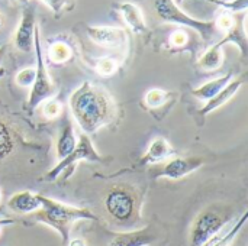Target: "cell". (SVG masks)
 <instances>
[{"mask_svg": "<svg viewBox=\"0 0 248 246\" xmlns=\"http://www.w3.org/2000/svg\"><path fill=\"white\" fill-rule=\"evenodd\" d=\"M246 13H241V16H235V23L232 25V28L230 30L225 32V36L218 41V43L221 46L227 45V43H234L238 46L241 57L246 58L248 55V38L247 32H246Z\"/></svg>", "mask_w": 248, "mask_h": 246, "instance_id": "14", "label": "cell"}, {"mask_svg": "<svg viewBox=\"0 0 248 246\" xmlns=\"http://www.w3.org/2000/svg\"><path fill=\"white\" fill-rule=\"evenodd\" d=\"M174 154V149L171 148L170 142L164 138H155L150 146L147 148V152L140 158L138 167H147V165H157L163 161H167Z\"/></svg>", "mask_w": 248, "mask_h": 246, "instance_id": "11", "label": "cell"}, {"mask_svg": "<svg viewBox=\"0 0 248 246\" xmlns=\"http://www.w3.org/2000/svg\"><path fill=\"white\" fill-rule=\"evenodd\" d=\"M46 57H48L49 62H52V64H57V65L65 64L73 58V49L67 42L55 41L48 46Z\"/></svg>", "mask_w": 248, "mask_h": 246, "instance_id": "20", "label": "cell"}, {"mask_svg": "<svg viewBox=\"0 0 248 246\" xmlns=\"http://www.w3.org/2000/svg\"><path fill=\"white\" fill-rule=\"evenodd\" d=\"M33 51H35V81L31 87L29 99L26 109L29 113H33V110L41 106L45 100L51 99L55 94V86L48 74L42 48H41V41H39V28H35V35H33Z\"/></svg>", "mask_w": 248, "mask_h": 246, "instance_id": "5", "label": "cell"}, {"mask_svg": "<svg viewBox=\"0 0 248 246\" xmlns=\"http://www.w3.org/2000/svg\"><path fill=\"white\" fill-rule=\"evenodd\" d=\"M68 103L71 113L84 135L96 133L116 116V107L112 97L106 90L93 86L90 81L81 83L70 96Z\"/></svg>", "mask_w": 248, "mask_h": 246, "instance_id": "1", "label": "cell"}, {"mask_svg": "<svg viewBox=\"0 0 248 246\" xmlns=\"http://www.w3.org/2000/svg\"><path fill=\"white\" fill-rule=\"evenodd\" d=\"M77 142L78 141H77L74 128H73L71 122L67 120L64 128L61 129L58 141H57V158H58V161L68 157L74 151V148L77 146Z\"/></svg>", "mask_w": 248, "mask_h": 246, "instance_id": "18", "label": "cell"}, {"mask_svg": "<svg viewBox=\"0 0 248 246\" xmlns=\"http://www.w3.org/2000/svg\"><path fill=\"white\" fill-rule=\"evenodd\" d=\"M4 52H6V46H0V62L4 57Z\"/></svg>", "mask_w": 248, "mask_h": 246, "instance_id": "31", "label": "cell"}, {"mask_svg": "<svg viewBox=\"0 0 248 246\" xmlns=\"http://www.w3.org/2000/svg\"><path fill=\"white\" fill-rule=\"evenodd\" d=\"M67 246H87L86 241L81 239V238H74V239H70L67 242Z\"/></svg>", "mask_w": 248, "mask_h": 246, "instance_id": "30", "label": "cell"}, {"mask_svg": "<svg viewBox=\"0 0 248 246\" xmlns=\"http://www.w3.org/2000/svg\"><path fill=\"white\" fill-rule=\"evenodd\" d=\"M154 9L163 22L174 23L182 28H189L199 33L205 42H209L218 32L214 20H199L186 14L174 0H154Z\"/></svg>", "mask_w": 248, "mask_h": 246, "instance_id": "3", "label": "cell"}, {"mask_svg": "<svg viewBox=\"0 0 248 246\" xmlns=\"http://www.w3.org/2000/svg\"><path fill=\"white\" fill-rule=\"evenodd\" d=\"M15 151V136L10 128L0 120V164Z\"/></svg>", "mask_w": 248, "mask_h": 246, "instance_id": "22", "label": "cell"}, {"mask_svg": "<svg viewBox=\"0 0 248 246\" xmlns=\"http://www.w3.org/2000/svg\"><path fill=\"white\" fill-rule=\"evenodd\" d=\"M19 1H20L22 4H28V3H29V0H19Z\"/></svg>", "mask_w": 248, "mask_h": 246, "instance_id": "35", "label": "cell"}, {"mask_svg": "<svg viewBox=\"0 0 248 246\" xmlns=\"http://www.w3.org/2000/svg\"><path fill=\"white\" fill-rule=\"evenodd\" d=\"M83 161H86V162H100V161H103V157L94 149L89 135H81L78 138V142H77V146L74 148V151L68 157H65L64 159L58 161L57 165L52 167L48 173H45L44 180L55 181L60 177H62L64 180H68L73 175L76 167Z\"/></svg>", "mask_w": 248, "mask_h": 246, "instance_id": "6", "label": "cell"}, {"mask_svg": "<svg viewBox=\"0 0 248 246\" xmlns=\"http://www.w3.org/2000/svg\"><path fill=\"white\" fill-rule=\"evenodd\" d=\"M0 203H1V188H0Z\"/></svg>", "mask_w": 248, "mask_h": 246, "instance_id": "37", "label": "cell"}, {"mask_svg": "<svg viewBox=\"0 0 248 246\" xmlns=\"http://www.w3.org/2000/svg\"><path fill=\"white\" fill-rule=\"evenodd\" d=\"M38 199L41 207L35 212V219L39 223H44L54 229L61 236L64 245H67V242L70 241L71 228L76 222L97 220V217L86 207L70 206L42 194H38Z\"/></svg>", "mask_w": 248, "mask_h": 246, "instance_id": "2", "label": "cell"}, {"mask_svg": "<svg viewBox=\"0 0 248 246\" xmlns=\"http://www.w3.org/2000/svg\"><path fill=\"white\" fill-rule=\"evenodd\" d=\"M203 165V159L198 157L190 158H174L169 162H164L153 171L154 178H167V180H180L195 171H198Z\"/></svg>", "mask_w": 248, "mask_h": 246, "instance_id": "8", "label": "cell"}, {"mask_svg": "<svg viewBox=\"0 0 248 246\" xmlns=\"http://www.w3.org/2000/svg\"><path fill=\"white\" fill-rule=\"evenodd\" d=\"M244 81H246L244 77H238V78H235V80H231L225 88H222L215 97H212L211 100H208V101L205 103V106L199 110V115H201L202 117H205V116L211 115L212 112H215L217 109H219V107H222L224 104H227V103L240 91V88L244 86Z\"/></svg>", "mask_w": 248, "mask_h": 246, "instance_id": "12", "label": "cell"}, {"mask_svg": "<svg viewBox=\"0 0 248 246\" xmlns=\"http://www.w3.org/2000/svg\"><path fill=\"white\" fill-rule=\"evenodd\" d=\"M154 241H155V235L150 228H145V229L116 233L108 246H150Z\"/></svg>", "mask_w": 248, "mask_h": 246, "instance_id": "15", "label": "cell"}, {"mask_svg": "<svg viewBox=\"0 0 248 246\" xmlns=\"http://www.w3.org/2000/svg\"><path fill=\"white\" fill-rule=\"evenodd\" d=\"M119 64L115 58L112 57H103V58H99L97 62H96V71L99 75L102 77H110L116 72Z\"/></svg>", "mask_w": 248, "mask_h": 246, "instance_id": "25", "label": "cell"}, {"mask_svg": "<svg viewBox=\"0 0 248 246\" xmlns=\"http://www.w3.org/2000/svg\"><path fill=\"white\" fill-rule=\"evenodd\" d=\"M3 223H12V220H4V222H0V225H3Z\"/></svg>", "mask_w": 248, "mask_h": 246, "instance_id": "36", "label": "cell"}, {"mask_svg": "<svg viewBox=\"0 0 248 246\" xmlns=\"http://www.w3.org/2000/svg\"><path fill=\"white\" fill-rule=\"evenodd\" d=\"M231 220V215L209 207L198 215L190 228V246H209L222 235V229Z\"/></svg>", "mask_w": 248, "mask_h": 246, "instance_id": "4", "label": "cell"}, {"mask_svg": "<svg viewBox=\"0 0 248 246\" xmlns=\"http://www.w3.org/2000/svg\"><path fill=\"white\" fill-rule=\"evenodd\" d=\"M203 1H209V3H219V1H230V0H203Z\"/></svg>", "mask_w": 248, "mask_h": 246, "instance_id": "32", "label": "cell"}, {"mask_svg": "<svg viewBox=\"0 0 248 246\" xmlns=\"http://www.w3.org/2000/svg\"><path fill=\"white\" fill-rule=\"evenodd\" d=\"M7 207H9L13 213L31 215V213H35V212L41 207V203H39L38 194L25 190V191L15 193V194L7 200Z\"/></svg>", "mask_w": 248, "mask_h": 246, "instance_id": "16", "label": "cell"}, {"mask_svg": "<svg viewBox=\"0 0 248 246\" xmlns=\"http://www.w3.org/2000/svg\"><path fill=\"white\" fill-rule=\"evenodd\" d=\"M15 80H16V84L20 87H32V84L35 81V68H32V67L22 68L16 74Z\"/></svg>", "mask_w": 248, "mask_h": 246, "instance_id": "28", "label": "cell"}, {"mask_svg": "<svg viewBox=\"0 0 248 246\" xmlns=\"http://www.w3.org/2000/svg\"><path fill=\"white\" fill-rule=\"evenodd\" d=\"M46 7L52 10L55 16L62 14L64 12L70 10L74 6V0H41Z\"/></svg>", "mask_w": 248, "mask_h": 246, "instance_id": "26", "label": "cell"}, {"mask_svg": "<svg viewBox=\"0 0 248 246\" xmlns=\"http://www.w3.org/2000/svg\"><path fill=\"white\" fill-rule=\"evenodd\" d=\"M116 9H118V12L121 13V16H122V19L125 20V23L129 26V29H131L134 33H137V35L147 33L148 28H147L144 14H142L141 9H140L135 3L122 1V3H118V4H116Z\"/></svg>", "mask_w": 248, "mask_h": 246, "instance_id": "13", "label": "cell"}, {"mask_svg": "<svg viewBox=\"0 0 248 246\" xmlns=\"http://www.w3.org/2000/svg\"><path fill=\"white\" fill-rule=\"evenodd\" d=\"M247 217H248V212H244L243 215H241V217L234 223V226L227 232V233H222L219 238H217L215 241H214V244H211L209 246H231L232 245V242L235 241V238L238 236V233L243 231V228H244V225H246V222H247Z\"/></svg>", "mask_w": 248, "mask_h": 246, "instance_id": "23", "label": "cell"}, {"mask_svg": "<svg viewBox=\"0 0 248 246\" xmlns=\"http://www.w3.org/2000/svg\"><path fill=\"white\" fill-rule=\"evenodd\" d=\"M232 77H234V72H232V71H228L225 75L218 77V78H214V80H211V81L202 84L201 87L193 88L190 93H192V96L196 97L198 100H201V101H208V100H211L212 97H215L222 88H225V87L228 86V83L232 80Z\"/></svg>", "mask_w": 248, "mask_h": 246, "instance_id": "17", "label": "cell"}, {"mask_svg": "<svg viewBox=\"0 0 248 246\" xmlns=\"http://www.w3.org/2000/svg\"><path fill=\"white\" fill-rule=\"evenodd\" d=\"M105 209L113 220L119 223L128 222L135 213V197L131 191L122 187H115L105 199Z\"/></svg>", "mask_w": 248, "mask_h": 246, "instance_id": "7", "label": "cell"}, {"mask_svg": "<svg viewBox=\"0 0 248 246\" xmlns=\"http://www.w3.org/2000/svg\"><path fill=\"white\" fill-rule=\"evenodd\" d=\"M190 42H192V38H190V32L187 30V28H177L169 36V45L174 51H183L189 48Z\"/></svg>", "mask_w": 248, "mask_h": 246, "instance_id": "24", "label": "cell"}, {"mask_svg": "<svg viewBox=\"0 0 248 246\" xmlns=\"http://www.w3.org/2000/svg\"><path fill=\"white\" fill-rule=\"evenodd\" d=\"M222 64H224V51L218 42L214 43L211 48H208L198 61L199 68H202L203 71H217L218 68H221Z\"/></svg>", "mask_w": 248, "mask_h": 246, "instance_id": "19", "label": "cell"}, {"mask_svg": "<svg viewBox=\"0 0 248 246\" xmlns=\"http://www.w3.org/2000/svg\"><path fill=\"white\" fill-rule=\"evenodd\" d=\"M4 75V68H0V78Z\"/></svg>", "mask_w": 248, "mask_h": 246, "instance_id": "34", "label": "cell"}, {"mask_svg": "<svg viewBox=\"0 0 248 246\" xmlns=\"http://www.w3.org/2000/svg\"><path fill=\"white\" fill-rule=\"evenodd\" d=\"M235 23V14L231 12L224 10L215 20V26L218 29V32H227L232 28V25Z\"/></svg>", "mask_w": 248, "mask_h": 246, "instance_id": "27", "label": "cell"}, {"mask_svg": "<svg viewBox=\"0 0 248 246\" xmlns=\"http://www.w3.org/2000/svg\"><path fill=\"white\" fill-rule=\"evenodd\" d=\"M87 36L92 42L105 48H122L128 42V33L122 28L116 26H87Z\"/></svg>", "mask_w": 248, "mask_h": 246, "instance_id": "9", "label": "cell"}, {"mask_svg": "<svg viewBox=\"0 0 248 246\" xmlns=\"http://www.w3.org/2000/svg\"><path fill=\"white\" fill-rule=\"evenodd\" d=\"M171 93L163 88H150L144 96V103L150 110H158L170 101Z\"/></svg>", "mask_w": 248, "mask_h": 246, "instance_id": "21", "label": "cell"}, {"mask_svg": "<svg viewBox=\"0 0 248 246\" xmlns=\"http://www.w3.org/2000/svg\"><path fill=\"white\" fill-rule=\"evenodd\" d=\"M61 110H62V106L60 104V101L57 100H52V99H48L42 103V115L46 117V119H55L57 116L61 115Z\"/></svg>", "mask_w": 248, "mask_h": 246, "instance_id": "29", "label": "cell"}, {"mask_svg": "<svg viewBox=\"0 0 248 246\" xmlns=\"http://www.w3.org/2000/svg\"><path fill=\"white\" fill-rule=\"evenodd\" d=\"M179 1H182V0H179Z\"/></svg>", "mask_w": 248, "mask_h": 246, "instance_id": "38", "label": "cell"}, {"mask_svg": "<svg viewBox=\"0 0 248 246\" xmlns=\"http://www.w3.org/2000/svg\"><path fill=\"white\" fill-rule=\"evenodd\" d=\"M35 28V7L28 3L22 10V17L15 35V45L19 51L29 52L33 48Z\"/></svg>", "mask_w": 248, "mask_h": 246, "instance_id": "10", "label": "cell"}, {"mask_svg": "<svg viewBox=\"0 0 248 246\" xmlns=\"http://www.w3.org/2000/svg\"><path fill=\"white\" fill-rule=\"evenodd\" d=\"M3 23H4V19H3V16H1V13H0V29L3 28Z\"/></svg>", "mask_w": 248, "mask_h": 246, "instance_id": "33", "label": "cell"}]
</instances>
